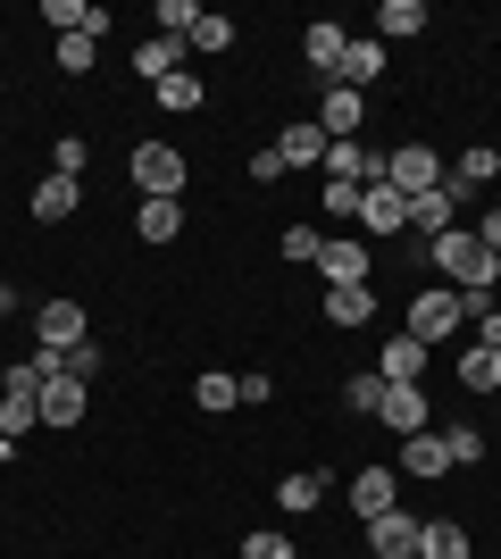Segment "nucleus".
Returning <instances> with one entry per match:
<instances>
[{"label": "nucleus", "mask_w": 501, "mask_h": 559, "mask_svg": "<svg viewBox=\"0 0 501 559\" xmlns=\"http://www.w3.org/2000/svg\"><path fill=\"white\" fill-rule=\"evenodd\" d=\"M151 100H159L167 117H192V109H201V100H210V93H201V75H192V68H176V75H167V84H151Z\"/></svg>", "instance_id": "nucleus-25"}, {"label": "nucleus", "mask_w": 501, "mask_h": 559, "mask_svg": "<svg viewBox=\"0 0 501 559\" xmlns=\"http://www.w3.org/2000/svg\"><path fill=\"white\" fill-rule=\"evenodd\" d=\"M34 393H0V435H9V443H17V435H34Z\"/></svg>", "instance_id": "nucleus-33"}, {"label": "nucleus", "mask_w": 501, "mask_h": 559, "mask_svg": "<svg viewBox=\"0 0 501 559\" xmlns=\"http://www.w3.org/2000/svg\"><path fill=\"white\" fill-rule=\"evenodd\" d=\"M93 34H59V43H50V59H59V68H68V75H84V68H93Z\"/></svg>", "instance_id": "nucleus-36"}, {"label": "nucleus", "mask_w": 501, "mask_h": 559, "mask_svg": "<svg viewBox=\"0 0 501 559\" xmlns=\"http://www.w3.org/2000/svg\"><path fill=\"white\" fill-rule=\"evenodd\" d=\"M134 185H143V201H184V151L176 142H134Z\"/></svg>", "instance_id": "nucleus-4"}, {"label": "nucleus", "mask_w": 501, "mask_h": 559, "mask_svg": "<svg viewBox=\"0 0 501 559\" xmlns=\"http://www.w3.org/2000/svg\"><path fill=\"white\" fill-rule=\"evenodd\" d=\"M0 368H9V359H0Z\"/></svg>", "instance_id": "nucleus-46"}, {"label": "nucleus", "mask_w": 501, "mask_h": 559, "mask_svg": "<svg viewBox=\"0 0 501 559\" xmlns=\"http://www.w3.org/2000/svg\"><path fill=\"white\" fill-rule=\"evenodd\" d=\"M9 309H17V293H9V284H0V318H9Z\"/></svg>", "instance_id": "nucleus-45"}, {"label": "nucleus", "mask_w": 501, "mask_h": 559, "mask_svg": "<svg viewBox=\"0 0 501 559\" xmlns=\"http://www.w3.org/2000/svg\"><path fill=\"white\" fill-rule=\"evenodd\" d=\"M418 559H468V526H452V518H427V526H418Z\"/></svg>", "instance_id": "nucleus-26"}, {"label": "nucleus", "mask_w": 501, "mask_h": 559, "mask_svg": "<svg viewBox=\"0 0 501 559\" xmlns=\"http://www.w3.org/2000/svg\"><path fill=\"white\" fill-rule=\"evenodd\" d=\"M276 176H285V151H276V142H267V151H251V185H276Z\"/></svg>", "instance_id": "nucleus-42"}, {"label": "nucleus", "mask_w": 501, "mask_h": 559, "mask_svg": "<svg viewBox=\"0 0 501 559\" xmlns=\"http://www.w3.org/2000/svg\"><path fill=\"white\" fill-rule=\"evenodd\" d=\"M43 17L59 25V34H109V9H93V0H43Z\"/></svg>", "instance_id": "nucleus-22"}, {"label": "nucleus", "mask_w": 501, "mask_h": 559, "mask_svg": "<svg viewBox=\"0 0 501 559\" xmlns=\"http://www.w3.org/2000/svg\"><path fill=\"white\" fill-rule=\"evenodd\" d=\"M493 176H501V151H485V142H477V151H460V167H452V185H460V192L493 185Z\"/></svg>", "instance_id": "nucleus-31"}, {"label": "nucleus", "mask_w": 501, "mask_h": 559, "mask_svg": "<svg viewBox=\"0 0 501 559\" xmlns=\"http://www.w3.org/2000/svg\"><path fill=\"white\" fill-rule=\"evenodd\" d=\"M301 50H310V68H318V75H343V50H351V34H343L334 17H318L310 34H301Z\"/></svg>", "instance_id": "nucleus-21"}, {"label": "nucleus", "mask_w": 501, "mask_h": 559, "mask_svg": "<svg viewBox=\"0 0 501 559\" xmlns=\"http://www.w3.org/2000/svg\"><path fill=\"white\" fill-rule=\"evenodd\" d=\"M460 201H468V192L443 176L434 192H418V201H409V226H427V242H434V234H452V226H460Z\"/></svg>", "instance_id": "nucleus-14"}, {"label": "nucleus", "mask_w": 501, "mask_h": 559, "mask_svg": "<svg viewBox=\"0 0 501 559\" xmlns=\"http://www.w3.org/2000/svg\"><path fill=\"white\" fill-rule=\"evenodd\" d=\"M351 510H359V526L384 518V510H402V467H359L351 476Z\"/></svg>", "instance_id": "nucleus-9"}, {"label": "nucleus", "mask_w": 501, "mask_h": 559, "mask_svg": "<svg viewBox=\"0 0 501 559\" xmlns=\"http://www.w3.org/2000/svg\"><path fill=\"white\" fill-rule=\"evenodd\" d=\"M468 326V309H460V293L452 284H443V293H418V301H409V343H452V334Z\"/></svg>", "instance_id": "nucleus-5"}, {"label": "nucleus", "mask_w": 501, "mask_h": 559, "mask_svg": "<svg viewBox=\"0 0 501 559\" xmlns=\"http://www.w3.org/2000/svg\"><path fill=\"white\" fill-rule=\"evenodd\" d=\"M477 343H485V350H501V309H485V318H477Z\"/></svg>", "instance_id": "nucleus-44"}, {"label": "nucleus", "mask_w": 501, "mask_h": 559, "mask_svg": "<svg viewBox=\"0 0 501 559\" xmlns=\"http://www.w3.org/2000/svg\"><path fill=\"white\" fill-rule=\"evenodd\" d=\"M318 242H326L318 226H285V259L293 267H318Z\"/></svg>", "instance_id": "nucleus-39"}, {"label": "nucleus", "mask_w": 501, "mask_h": 559, "mask_svg": "<svg viewBox=\"0 0 501 559\" xmlns=\"http://www.w3.org/2000/svg\"><path fill=\"white\" fill-rule=\"evenodd\" d=\"M443 451H452V467H477L485 460V426H443Z\"/></svg>", "instance_id": "nucleus-35"}, {"label": "nucleus", "mask_w": 501, "mask_h": 559, "mask_svg": "<svg viewBox=\"0 0 501 559\" xmlns=\"http://www.w3.org/2000/svg\"><path fill=\"white\" fill-rule=\"evenodd\" d=\"M100 368H109V350H100V343H75L68 359H59V376H75V384H93Z\"/></svg>", "instance_id": "nucleus-37"}, {"label": "nucleus", "mask_w": 501, "mask_h": 559, "mask_svg": "<svg viewBox=\"0 0 501 559\" xmlns=\"http://www.w3.org/2000/svg\"><path fill=\"white\" fill-rule=\"evenodd\" d=\"M359 192H368V185H343V176H326V217H351V226H359Z\"/></svg>", "instance_id": "nucleus-40"}, {"label": "nucleus", "mask_w": 501, "mask_h": 559, "mask_svg": "<svg viewBox=\"0 0 501 559\" xmlns=\"http://www.w3.org/2000/svg\"><path fill=\"white\" fill-rule=\"evenodd\" d=\"M460 384H468V393H501V350L468 343V350H460Z\"/></svg>", "instance_id": "nucleus-29"}, {"label": "nucleus", "mask_w": 501, "mask_h": 559, "mask_svg": "<svg viewBox=\"0 0 501 559\" xmlns=\"http://www.w3.org/2000/svg\"><path fill=\"white\" fill-rule=\"evenodd\" d=\"M402 476H427V485H434V476H452V451H443L434 426H427V435H402Z\"/></svg>", "instance_id": "nucleus-16"}, {"label": "nucleus", "mask_w": 501, "mask_h": 559, "mask_svg": "<svg viewBox=\"0 0 501 559\" xmlns=\"http://www.w3.org/2000/svg\"><path fill=\"white\" fill-rule=\"evenodd\" d=\"M377 25H384V43H409V34H427V0H384Z\"/></svg>", "instance_id": "nucleus-30"}, {"label": "nucleus", "mask_w": 501, "mask_h": 559, "mask_svg": "<svg viewBox=\"0 0 501 559\" xmlns=\"http://www.w3.org/2000/svg\"><path fill=\"white\" fill-rule=\"evenodd\" d=\"M318 276L326 284H368V242H359V234H326V242H318Z\"/></svg>", "instance_id": "nucleus-11"}, {"label": "nucleus", "mask_w": 501, "mask_h": 559, "mask_svg": "<svg viewBox=\"0 0 501 559\" xmlns=\"http://www.w3.org/2000/svg\"><path fill=\"white\" fill-rule=\"evenodd\" d=\"M184 50H192V43H167V34H151V43L134 50V75H143V84H167V75L184 68Z\"/></svg>", "instance_id": "nucleus-24"}, {"label": "nucleus", "mask_w": 501, "mask_h": 559, "mask_svg": "<svg viewBox=\"0 0 501 559\" xmlns=\"http://www.w3.org/2000/svg\"><path fill=\"white\" fill-rule=\"evenodd\" d=\"M418 526H427V518H409V510L368 518V559H418Z\"/></svg>", "instance_id": "nucleus-7"}, {"label": "nucleus", "mask_w": 501, "mask_h": 559, "mask_svg": "<svg viewBox=\"0 0 501 559\" xmlns=\"http://www.w3.org/2000/svg\"><path fill=\"white\" fill-rule=\"evenodd\" d=\"M242 559H301V551H293V535H276V526H260V535L242 543Z\"/></svg>", "instance_id": "nucleus-41"}, {"label": "nucleus", "mask_w": 501, "mask_h": 559, "mask_svg": "<svg viewBox=\"0 0 501 559\" xmlns=\"http://www.w3.org/2000/svg\"><path fill=\"white\" fill-rule=\"evenodd\" d=\"M192 50H235V17H217V9H201V25H192Z\"/></svg>", "instance_id": "nucleus-34"}, {"label": "nucleus", "mask_w": 501, "mask_h": 559, "mask_svg": "<svg viewBox=\"0 0 501 559\" xmlns=\"http://www.w3.org/2000/svg\"><path fill=\"white\" fill-rule=\"evenodd\" d=\"M84 159H93L84 134H59V142H50V176H84Z\"/></svg>", "instance_id": "nucleus-38"}, {"label": "nucleus", "mask_w": 501, "mask_h": 559, "mask_svg": "<svg viewBox=\"0 0 501 559\" xmlns=\"http://www.w3.org/2000/svg\"><path fill=\"white\" fill-rule=\"evenodd\" d=\"M276 151H285V167H326V134H318V117H293L285 134H276Z\"/></svg>", "instance_id": "nucleus-19"}, {"label": "nucleus", "mask_w": 501, "mask_h": 559, "mask_svg": "<svg viewBox=\"0 0 501 559\" xmlns=\"http://www.w3.org/2000/svg\"><path fill=\"white\" fill-rule=\"evenodd\" d=\"M493 34H501V25H493Z\"/></svg>", "instance_id": "nucleus-47"}, {"label": "nucleus", "mask_w": 501, "mask_h": 559, "mask_svg": "<svg viewBox=\"0 0 501 559\" xmlns=\"http://www.w3.org/2000/svg\"><path fill=\"white\" fill-rule=\"evenodd\" d=\"M84 409H93V393H84L75 376L50 368V376H43V393H34V418H43V426H84Z\"/></svg>", "instance_id": "nucleus-6"}, {"label": "nucleus", "mask_w": 501, "mask_h": 559, "mask_svg": "<svg viewBox=\"0 0 501 559\" xmlns=\"http://www.w3.org/2000/svg\"><path fill=\"white\" fill-rule=\"evenodd\" d=\"M34 343H43V359H68L75 343H93V318H84V301L50 293V301L34 309Z\"/></svg>", "instance_id": "nucleus-2"}, {"label": "nucleus", "mask_w": 501, "mask_h": 559, "mask_svg": "<svg viewBox=\"0 0 501 559\" xmlns=\"http://www.w3.org/2000/svg\"><path fill=\"white\" fill-rule=\"evenodd\" d=\"M84 210V185H75V176H43V185H34V217H43V226H59V217H75Z\"/></svg>", "instance_id": "nucleus-20"}, {"label": "nucleus", "mask_w": 501, "mask_h": 559, "mask_svg": "<svg viewBox=\"0 0 501 559\" xmlns=\"http://www.w3.org/2000/svg\"><path fill=\"white\" fill-rule=\"evenodd\" d=\"M377 75H384V43H377V34H351V50H343V75H334V84H351V93H368Z\"/></svg>", "instance_id": "nucleus-17"}, {"label": "nucleus", "mask_w": 501, "mask_h": 559, "mask_svg": "<svg viewBox=\"0 0 501 559\" xmlns=\"http://www.w3.org/2000/svg\"><path fill=\"white\" fill-rule=\"evenodd\" d=\"M134 234H143V242H176V234H184V201H143V210H134Z\"/></svg>", "instance_id": "nucleus-27"}, {"label": "nucleus", "mask_w": 501, "mask_h": 559, "mask_svg": "<svg viewBox=\"0 0 501 559\" xmlns=\"http://www.w3.org/2000/svg\"><path fill=\"white\" fill-rule=\"evenodd\" d=\"M326 326L334 334H351V326H368V318H377V293H368V284H326Z\"/></svg>", "instance_id": "nucleus-15"}, {"label": "nucleus", "mask_w": 501, "mask_h": 559, "mask_svg": "<svg viewBox=\"0 0 501 559\" xmlns=\"http://www.w3.org/2000/svg\"><path fill=\"white\" fill-rule=\"evenodd\" d=\"M377 418L393 426V435H427V426H434V409H427V393H418V384H384Z\"/></svg>", "instance_id": "nucleus-12"}, {"label": "nucleus", "mask_w": 501, "mask_h": 559, "mask_svg": "<svg viewBox=\"0 0 501 559\" xmlns=\"http://www.w3.org/2000/svg\"><path fill=\"white\" fill-rule=\"evenodd\" d=\"M427 259L443 267V284H452V293H493V276H501V259L477 242V226L434 234V242H427Z\"/></svg>", "instance_id": "nucleus-1"}, {"label": "nucleus", "mask_w": 501, "mask_h": 559, "mask_svg": "<svg viewBox=\"0 0 501 559\" xmlns=\"http://www.w3.org/2000/svg\"><path fill=\"white\" fill-rule=\"evenodd\" d=\"M477 242H485V251L501 259V210H485V217H477Z\"/></svg>", "instance_id": "nucleus-43"}, {"label": "nucleus", "mask_w": 501, "mask_h": 559, "mask_svg": "<svg viewBox=\"0 0 501 559\" xmlns=\"http://www.w3.org/2000/svg\"><path fill=\"white\" fill-rule=\"evenodd\" d=\"M359 117H368V93H351V84H326V93H318V134L326 142H351Z\"/></svg>", "instance_id": "nucleus-8"}, {"label": "nucleus", "mask_w": 501, "mask_h": 559, "mask_svg": "<svg viewBox=\"0 0 501 559\" xmlns=\"http://www.w3.org/2000/svg\"><path fill=\"white\" fill-rule=\"evenodd\" d=\"M377 401H384V376L377 368H359L351 384H343V409H359V418H377Z\"/></svg>", "instance_id": "nucleus-32"}, {"label": "nucleus", "mask_w": 501, "mask_h": 559, "mask_svg": "<svg viewBox=\"0 0 501 559\" xmlns=\"http://www.w3.org/2000/svg\"><path fill=\"white\" fill-rule=\"evenodd\" d=\"M326 492H334V485H326V467H318V476H310V467H293L285 485H276V510H285V518H310Z\"/></svg>", "instance_id": "nucleus-18"}, {"label": "nucleus", "mask_w": 501, "mask_h": 559, "mask_svg": "<svg viewBox=\"0 0 501 559\" xmlns=\"http://www.w3.org/2000/svg\"><path fill=\"white\" fill-rule=\"evenodd\" d=\"M192 401L210 409V418H226V409H242V376H226V368H210L201 384H192Z\"/></svg>", "instance_id": "nucleus-28"}, {"label": "nucleus", "mask_w": 501, "mask_h": 559, "mask_svg": "<svg viewBox=\"0 0 501 559\" xmlns=\"http://www.w3.org/2000/svg\"><path fill=\"white\" fill-rule=\"evenodd\" d=\"M427 359H434V350L427 343H409V334H393V343H384V384H418V376H427Z\"/></svg>", "instance_id": "nucleus-23"}, {"label": "nucleus", "mask_w": 501, "mask_h": 559, "mask_svg": "<svg viewBox=\"0 0 501 559\" xmlns=\"http://www.w3.org/2000/svg\"><path fill=\"white\" fill-rule=\"evenodd\" d=\"M409 226V201L393 185H368L359 192V242H377V234H402Z\"/></svg>", "instance_id": "nucleus-10"}, {"label": "nucleus", "mask_w": 501, "mask_h": 559, "mask_svg": "<svg viewBox=\"0 0 501 559\" xmlns=\"http://www.w3.org/2000/svg\"><path fill=\"white\" fill-rule=\"evenodd\" d=\"M326 176H343V185H384V151H368V142H326Z\"/></svg>", "instance_id": "nucleus-13"}, {"label": "nucleus", "mask_w": 501, "mask_h": 559, "mask_svg": "<svg viewBox=\"0 0 501 559\" xmlns=\"http://www.w3.org/2000/svg\"><path fill=\"white\" fill-rule=\"evenodd\" d=\"M443 176H452V167H443V151H427V142H402V151H384V185L402 192V201L434 192Z\"/></svg>", "instance_id": "nucleus-3"}]
</instances>
